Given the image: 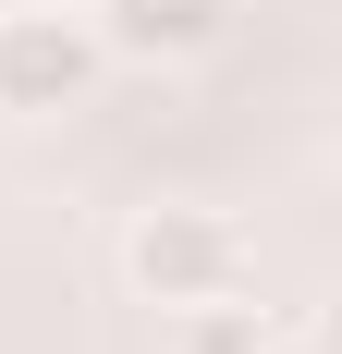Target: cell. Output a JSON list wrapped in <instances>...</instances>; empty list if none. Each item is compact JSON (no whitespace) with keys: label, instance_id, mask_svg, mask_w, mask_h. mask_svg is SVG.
Wrapping results in <instances>:
<instances>
[{"label":"cell","instance_id":"1","mask_svg":"<svg viewBox=\"0 0 342 354\" xmlns=\"http://www.w3.org/2000/svg\"><path fill=\"white\" fill-rule=\"evenodd\" d=\"M110 37L86 0H0V122H62L98 98Z\"/></svg>","mask_w":342,"mask_h":354},{"label":"cell","instance_id":"2","mask_svg":"<svg viewBox=\"0 0 342 354\" xmlns=\"http://www.w3.org/2000/svg\"><path fill=\"white\" fill-rule=\"evenodd\" d=\"M244 220H220V208H135L123 220V281L147 293V306H208V293H244Z\"/></svg>","mask_w":342,"mask_h":354},{"label":"cell","instance_id":"3","mask_svg":"<svg viewBox=\"0 0 342 354\" xmlns=\"http://www.w3.org/2000/svg\"><path fill=\"white\" fill-rule=\"evenodd\" d=\"M110 37V62H208L220 37H233V0H86Z\"/></svg>","mask_w":342,"mask_h":354},{"label":"cell","instance_id":"4","mask_svg":"<svg viewBox=\"0 0 342 354\" xmlns=\"http://www.w3.org/2000/svg\"><path fill=\"white\" fill-rule=\"evenodd\" d=\"M171 354H281V318L244 293H208V306H171Z\"/></svg>","mask_w":342,"mask_h":354},{"label":"cell","instance_id":"5","mask_svg":"<svg viewBox=\"0 0 342 354\" xmlns=\"http://www.w3.org/2000/svg\"><path fill=\"white\" fill-rule=\"evenodd\" d=\"M306 354H342V281L318 293V318H306Z\"/></svg>","mask_w":342,"mask_h":354}]
</instances>
